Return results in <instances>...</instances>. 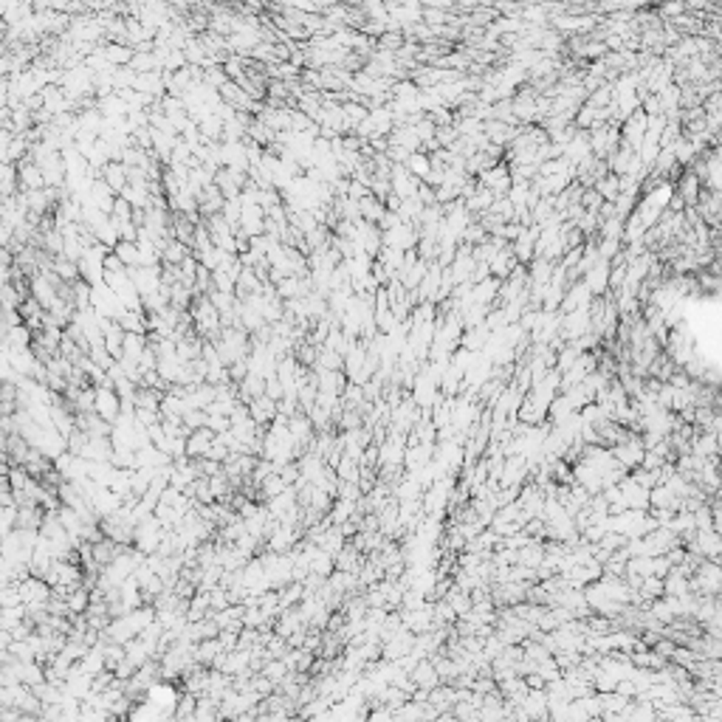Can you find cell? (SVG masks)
Returning <instances> with one entry per match:
<instances>
[{
  "instance_id": "cell-10",
  "label": "cell",
  "mask_w": 722,
  "mask_h": 722,
  "mask_svg": "<svg viewBox=\"0 0 722 722\" xmlns=\"http://www.w3.org/2000/svg\"><path fill=\"white\" fill-rule=\"evenodd\" d=\"M714 530L722 537V508H714Z\"/></svg>"
},
{
  "instance_id": "cell-9",
  "label": "cell",
  "mask_w": 722,
  "mask_h": 722,
  "mask_svg": "<svg viewBox=\"0 0 722 722\" xmlns=\"http://www.w3.org/2000/svg\"><path fill=\"white\" fill-rule=\"evenodd\" d=\"M285 488H288V482L283 480V474L274 472V474H268V477L263 480V485H260V497L271 500V497H276V494H283Z\"/></svg>"
},
{
  "instance_id": "cell-6",
  "label": "cell",
  "mask_w": 722,
  "mask_h": 722,
  "mask_svg": "<svg viewBox=\"0 0 722 722\" xmlns=\"http://www.w3.org/2000/svg\"><path fill=\"white\" fill-rule=\"evenodd\" d=\"M113 251L119 254V260H122L127 268L142 266V246H138V240H119Z\"/></svg>"
},
{
  "instance_id": "cell-1",
  "label": "cell",
  "mask_w": 722,
  "mask_h": 722,
  "mask_svg": "<svg viewBox=\"0 0 722 722\" xmlns=\"http://www.w3.org/2000/svg\"><path fill=\"white\" fill-rule=\"evenodd\" d=\"M122 395L116 392L113 387H96V412L105 417V421L116 424L122 415Z\"/></svg>"
},
{
  "instance_id": "cell-7",
  "label": "cell",
  "mask_w": 722,
  "mask_h": 722,
  "mask_svg": "<svg viewBox=\"0 0 722 722\" xmlns=\"http://www.w3.org/2000/svg\"><path fill=\"white\" fill-rule=\"evenodd\" d=\"M595 190L601 192V198L604 201H618V195H621V175H604V178H598L595 183Z\"/></svg>"
},
{
  "instance_id": "cell-4",
  "label": "cell",
  "mask_w": 722,
  "mask_h": 722,
  "mask_svg": "<svg viewBox=\"0 0 722 722\" xmlns=\"http://www.w3.org/2000/svg\"><path fill=\"white\" fill-rule=\"evenodd\" d=\"M276 404H279V401H274L271 395L266 392V395H260V398H254V401L248 404V412H251V417H254V421H257L260 426H266L268 421H274V417H276Z\"/></svg>"
},
{
  "instance_id": "cell-3",
  "label": "cell",
  "mask_w": 722,
  "mask_h": 722,
  "mask_svg": "<svg viewBox=\"0 0 722 722\" xmlns=\"http://www.w3.org/2000/svg\"><path fill=\"white\" fill-rule=\"evenodd\" d=\"M215 437H218V432L209 429V426L195 429L190 437H186V454H190V457H206L209 449H212V443H215Z\"/></svg>"
},
{
  "instance_id": "cell-2",
  "label": "cell",
  "mask_w": 722,
  "mask_h": 722,
  "mask_svg": "<svg viewBox=\"0 0 722 722\" xmlns=\"http://www.w3.org/2000/svg\"><path fill=\"white\" fill-rule=\"evenodd\" d=\"M621 497L626 502V508H641L649 511V488H643L641 482H635L632 477H623L621 482Z\"/></svg>"
},
{
  "instance_id": "cell-5",
  "label": "cell",
  "mask_w": 722,
  "mask_h": 722,
  "mask_svg": "<svg viewBox=\"0 0 722 722\" xmlns=\"http://www.w3.org/2000/svg\"><path fill=\"white\" fill-rule=\"evenodd\" d=\"M412 680H415L417 686H421V688H429V691H432V688H437L440 683H443V678H440V674H437L435 663H429L426 658H424V660H417V666L412 669Z\"/></svg>"
},
{
  "instance_id": "cell-11",
  "label": "cell",
  "mask_w": 722,
  "mask_h": 722,
  "mask_svg": "<svg viewBox=\"0 0 722 722\" xmlns=\"http://www.w3.org/2000/svg\"><path fill=\"white\" fill-rule=\"evenodd\" d=\"M717 440H719V457H722V432H717Z\"/></svg>"
},
{
  "instance_id": "cell-8",
  "label": "cell",
  "mask_w": 722,
  "mask_h": 722,
  "mask_svg": "<svg viewBox=\"0 0 722 722\" xmlns=\"http://www.w3.org/2000/svg\"><path fill=\"white\" fill-rule=\"evenodd\" d=\"M407 170H409L415 178L426 181V175L432 172V158H426V155H421V153H412V155L407 158Z\"/></svg>"
}]
</instances>
